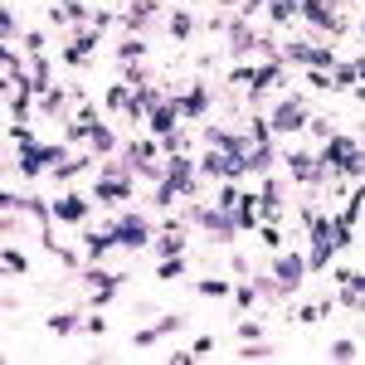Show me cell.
<instances>
[{"label": "cell", "instance_id": "7c38bea8", "mask_svg": "<svg viewBox=\"0 0 365 365\" xmlns=\"http://www.w3.org/2000/svg\"><path fill=\"white\" fill-rule=\"evenodd\" d=\"M180 273H185V258H180V253H170L166 263L156 268V278H161V282H175V278H180Z\"/></svg>", "mask_w": 365, "mask_h": 365}, {"label": "cell", "instance_id": "7402d4cb", "mask_svg": "<svg viewBox=\"0 0 365 365\" xmlns=\"http://www.w3.org/2000/svg\"><path fill=\"white\" fill-rule=\"evenodd\" d=\"M117 54H122V58H127V63H132V58H141V54H146V44H141V39H127V44L117 49Z\"/></svg>", "mask_w": 365, "mask_h": 365}, {"label": "cell", "instance_id": "6da1fadb", "mask_svg": "<svg viewBox=\"0 0 365 365\" xmlns=\"http://www.w3.org/2000/svg\"><path fill=\"white\" fill-rule=\"evenodd\" d=\"M356 156H361V141H356V137H341V132H331V137H327V151H322L317 161H322L327 170H346L351 161H356Z\"/></svg>", "mask_w": 365, "mask_h": 365}, {"label": "cell", "instance_id": "5b68a950", "mask_svg": "<svg viewBox=\"0 0 365 365\" xmlns=\"http://www.w3.org/2000/svg\"><path fill=\"white\" fill-rule=\"evenodd\" d=\"M307 278V258H297V253H282L278 263H273V282H278L282 292H292L297 282Z\"/></svg>", "mask_w": 365, "mask_h": 365}, {"label": "cell", "instance_id": "2e32d148", "mask_svg": "<svg viewBox=\"0 0 365 365\" xmlns=\"http://www.w3.org/2000/svg\"><path fill=\"white\" fill-rule=\"evenodd\" d=\"M239 200H244V190L229 180V185H220V210H239Z\"/></svg>", "mask_w": 365, "mask_h": 365}, {"label": "cell", "instance_id": "ffe728a7", "mask_svg": "<svg viewBox=\"0 0 365 365\" xmlns=\"http://www.w3.org/2000/svg\"><path fill=\"white\" fill-rule=\"evenodd\" d=\"M170 34H175V39H190V15H185V10L170 15Z\"/></svg>", "mask_w": 365, "mask_h": 365}, {"label": "cell", "instance_id": "8992f818", "mask_svg": "<svg viewBox=\"0 0 365 365\" xmlns=\"http://www.w3.org/2000/svg\"><path fill=\"white\" fill-rule=\"evenodd\" d=\"M127 195H132V180H117V175H108V180L93 185V200H98V205H122Z\"/></svg>", "mask_w": 365, "mask_h": 365}, {"label": "cell", "instance_id": "30bf717a", "mask_svg": "<svg viewBox=\"0 0 365 365\" xmlns=\"http://www.w3.org/2000/svg\"><path fill=\"white\" fill-rule=\"evenodd\" d=\"M282 78V63L273 58V63H263V68H253V83H249V93H263V88H273Z\"/></svg>", "mask_w": 365, "mask_h": 365}, {"label": "cell", "instance_id": "9c48e42d", "mask_svg": "<svg viewBox=\"0 0 365 365\" xmlns=\"http://www.w3.org/2000/svg\"><path fill=\"white\" fill-rule=\"evenodd\" d=\"M156 249H161V258H170V253H180V249H185V234H180V225H175V220H170V225L161 229Z\"/></svg>", "mask_w": 365, "mask_h": 365}, {"label": "cell", "instance_id": "5bb4252c", "mask_svg": "<svg viewBox=\"0 0 365 365\" xmlns=\"http://www.w3.org/2000/svg\"><path fill=\"white\" fill-rule=\"evenodd\" d=\"M331 88H356V63H341V68H331Z\"/></svg>", "mask_w": 365, "mask_h": 365}, {"label": "cell", "instance_id": "e0dca14e", "mask_svg": "<svg viewBox=\"0 0 365 365\" xmlns=\"http://www.w3.org/2000/svg\"><path fill=\"white\" fill-rule=\"evenodd\" d=\"M273 356V346H258V341H244V351H239V361H268Z\"/></svg>", "mask_w": 365, "mask_h": 365}, {"label": "cell", "instance_id": "44dd1931", "mask_svg": "<svg viewBox=\"0 0 365 365\" xmlns=\"http://www.w3.org/2000/svg\"><path fill=\"white\" fill-rule=\"evenodd\" d=\"M331 361H356V341H331Z\"/></svg>", "mask_w": 365, "mask_h": 365}, {"label": "cell", "instance_id": "3957f363", "mask_svg": "<svg viewBox=\"0 0 365 365\" xmlns=\"http://www.w3.org/2000/svg\"><path fill=\"white\" fill-rule=\"evenodd\" d=\"M108 234H113V244H122V249H146V244H151V229H146L141 215H122Z\"/></svg>", "mask_w": 365, "mask_h": 365}, {"label": "cell", "instance_id": "4316f807", "mask_svg": "<svg viewBox=\"0 0 365 365\" xmlns=\"http://www.w3.org/2000/svg\"><path fill=\"white\" fill-rule=\"evenodd\" d=\"M361 34H365V20H361Z\"/></svg>", "mask_w": 365, "mask_h": 365}, {"label": "cell", "instance_id": "277c9868", "mask_svg": "<svg viewBox=\"0 0 365 365\" xmlns=\"http://www.w3.org/2000/svg\"><path fill=\"white\" fill-rule=\"evenodd\" d=\"M88 210H93V195H54L49 200V215L63 220V225H78Z\"/></svg>", "mask_w": 365, "mask_h": 365}, {"label": "cell", "instance_id": "8fae6325", "mask_svg": "<svg viewBox=\"0 0 365 365\" xmlns=\"http://www.w3.org/2000/svg\"><path fill=\"white\" fill-rule=\"evenodd\" d=\"M258 210H263L268 220H278V210H282V190H278V180H268V185H263V195H258Z\"/></svg>", "mask_w": 365, "mask_h": 365}, {"label": "cell", "instance_id": "4fadbf2b", "mask_svg": "<svg viewBox=\"0 0 365 365\" xmlns=\"http://www.w3.org/2000/svg\"><path fill=\"white\" fill-rule=\"evenodd\" d=\"M195 292H200V297H225L229 282H225V278H200V282H195Z\"/></svg>", "mask_w": 365, "mask_h": 365}, {"label": "cell", "instance_id": "7a4b0ae2", "mask_svg": "<svg viewBox=\"0 0 365 365\" xmlns=\"http://www.w3.org/2000/svg\"><path fill=\"white\" fill-rule=\"evenodd\" d=\"M312 117L302 113V103L297 98H282L278 108H273V117H268V127H273V137H287V132H302Z\"/></svg>", "mask_w": 365, "mask_h": 365}, {"label": "cell", "instance_id": "d4e9b609", "mask_svg": "<svg viewBox=\"0 0 365 365\" xmlns=\"http://www.w3.org/2000/svg\"><path fill=\"white\" fill-rule=\"evenodd\" d=\"M156 331H161V336H166V331H180V317H161V322H156Z\"/></svg>", "mask_w": 365, "mask_h": 365}, {"label": "cell", "instance_id": "ba28073f", "mask_svg": "<svg viewBox=\"0 0 365 365\" xmlns=\"http://www.w3.org/2000/svg\"><path fill=\"white\" fill-rule=\"evenodd\" d=\"M175 103H180V117H205V113H210V88L195 83L185 98H175Z\"/></svg>", "mask_w": 365, "mask_h": 365}, {"label": "cell", "instance_id": "484cf974", "mask_svg": "<svg viewBox=\"0 0 365 365\" xmlns=\"http://www.w3.org/2000/svg\"><path fill=\"white\" fill-rule=\"evenodd\" d=\"M210 351H215V336H200V341H195V356H200V361H205Z\"/></svg>", "mask_w": 365, "mask_h": 365}, {"label": "cell", "instance_id": "d6986e66", "mask_svg": "<svg viewBox=\"0 0 365 365\" xmlns=\"http://www.w3.org/2000/svg\"><path fill=\"white\" fill-rule=\"evenodd\" d=\"M73 327H78V317H73V312H58V317H49V331H58V336H63V331H73Z\"/></svg>", "mask_w": 365, "mask_h": 365}, {"label": "cell", "instance_id": "ac0fdd59", "mask_svg": "<svg viewBox=\"0 0 365 365\" xmlns=\"http://www.w3.org/2000/svg\"><path fill=\"white\" fill-rule=\"evenodd\" d=\"M5 273H15V278L29 273V258H25V253H15V249H5Z\"/></svg>", "mask_w": 365, "mask_h": 365}, {"label": "cell", "instance_id": "52a82bcc", "mask_svg": "<svg viewBox=\"0 0 365 365\" xmlns=\"http://www.w3.org/2000/svg\"><path fill=\"white\" fill-rule=\"evenodd\" d=\"M302 15H307L312 25H322V29H341L336 25V5H331V0H302Z\"/></svg>", "mask_w": 365, "mask_h": 365}, {"label": "cell", "instance_id": "9a60e30c", "mask_svg": "<svg viewBox=\"0 0 365 365\" xmlns=\"http://www.w3.org/2000/svg\"><path fill=\"white\" fill-rule=\"evenodd\" d=\"M258 239H263L268 249H282V229H278V220H268V225H258Z\"/></svg>", "mask_w": 365, "mask_h": 365}, {"label": "cell", "instance_id": "cb8c5ba5", "mask_svg": "<svg viewBox=\"0 0 365 365\" xmlns=\"http://www.w3.org/2000/svg\"><path fill=\"white\" fill-rule=\"evenodd\" d=\"M239 341H258V322H239Z\"/></svg>", "mask_w": 365, "mask_h": 365}, {"label": "cell", "instance_id": "603a6c76", "mask_svg": "<svg viewBox=\"0 0 365 365\" xmlns=\"http://www.w3.org/2000/svg\"><path fill=\"white\" fill-rule=\"evenodd\" d=\"M10 141H15V146H29L34 137H29V127H25V122H10Z\"/></svg>", "mask_w": 365, "mask_h": 365}]
</instances>
